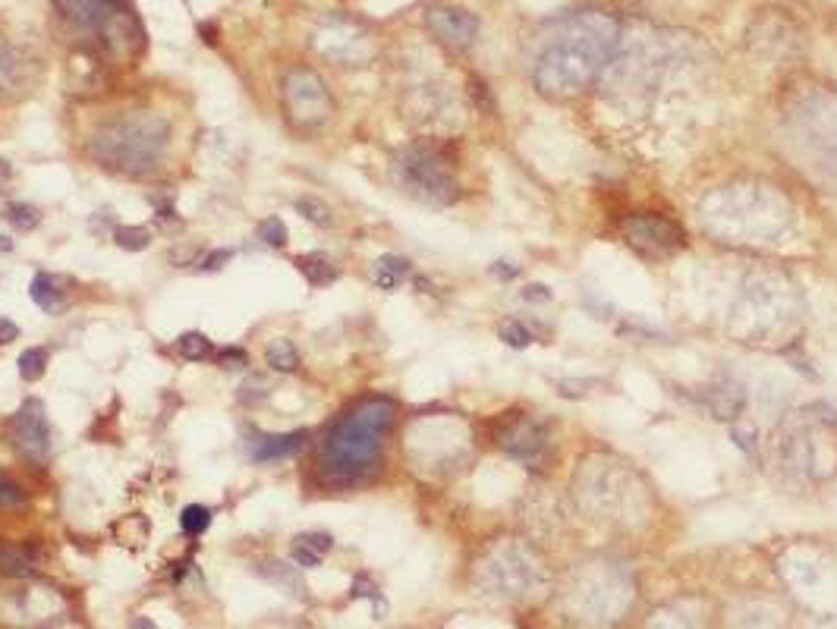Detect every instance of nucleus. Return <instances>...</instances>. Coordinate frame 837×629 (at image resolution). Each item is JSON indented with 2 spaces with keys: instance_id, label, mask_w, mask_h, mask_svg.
Returning <instances> with one entry per match:
<instances>
[{
  "instance_id": "8",
  "label": "nucleus",
  "mask_w": 837,
  "mask_h": 629,
  "mask_svg": "<svg viewBox=\"0 0 837 629\" xmlns=\"http://www.w3.org/2000/svg\"><path fill=\"white\" fill-rule=\"evenodd\" d=\"M7 438L16 453H23L26 460L41 463L51 450V425L45 416L41 400H26L13 412V419L7 422Z\"/></svg>"
},
{
  "instance_id": "11",
  "label": "nucleus",
  "mask_w": 837,
  "mask_h": 629,
  "mask_svg": "<svg viewBox=\"0 0 837 629\" xmlns=\"http://www.w3.org/2000/svg\"><path fill=\"white\" fill-rule=\"evenodd\" d=\"M306 431H287V435H252L249 457L255 463H271V460H287L293 453L306 447Z\"/></svg>"
},
{
  "instance_id": "16",
  "label": "nucleus",
  "mask_w": 837,
  "mask_h": 629,
  "mask_svg": "<svg viewBox=\"0 0 837 629\" xmlns=\"http://www.w3.org/2000/svg\"><path fill=\"white\" fill-rule=\"evenodd\" d=\"M296 271L303 274L312 287H328L337 280V265L331 262V255L325 252H306L296 258Z\"/></svg>"
},
{
  "instance_id": "29",
  "label": "nucleus",
  "mask_w": 837,
  "mask_h": 629,
  "mask_svg": "<svg viewBox=\"0 0 837 629\" xmlns=\"http://www.w3.org/2000/svg\"><path fill=\"white\" fill-rule=\"evenodd\" d=\"M218 362H221V368H243V365H249V356L240 350V346H227V350H221Z\"/></svg>"
},
{
  "instance_id": "25",
  "label": "nucleus",
  "mask_w": 837,
  "mask_h": 629,
  "mask_svg": "<svg viewBox=\"0 0 837 629\" xmlns=\"http://www.w3.org/2000/svg\"><path fill=\"white\" fill-rule=\"evenodd\" d=\"M303 218L312 224V227H331V208L321 202V199H312V195H303V199H296L293 205Z\"/></svg>"
},
{
  "instance_id": "9",
  "label": "nucleus",
  "mask_w": 837,
  "mask_h": 629,
  "mask_svg": "<svg viewBox=\"0 0 837 629\" xmlns=\"http://www.w3.org/2000/svg\"><path fill=\"white\" fill-rule=\"evenodd\" d=\"M428 29L435 32V38L441 41V45L463 51L476 41L479 19L472 13H466V10H457V7H435L432 13H428Z\"/></svg>"
},
{
  "instance_id": "7",
  "label": "nucleus",
  "mask_w": 837,
  "mask_h": 629,
  "mask_svg": "<svg viewBox=\"0 0 837 629\" xmlns=\"http://www.w3.org/2000/svg\"><path fill=\"white\" fill-rule=\"evenodd\" d=\"M495 441L504 447L513 460H523L529 466L542 463L548 457V431L542 422H535L523 412H507L501 425L495 428Z\"/></svg>"
},
{
  "instance_id": "15",
  "label": "nucleus",
  "mask_w": 837,
  "mask_h": 629,
  "mask_svg": "<svg viewBox=\"0 0 837 629\" xmlns=\"http://www.w3.org/2000/svg\"><path fill=\"white\" fill-rule=\"evenodd\" d=\"M259 576L271 585H277L281 592L293 595V598H303L306 595V582L299 576L296 563H284V560H265L259 567Z\"/></svg>"
},
{
  "instance_id": "33",
  "label": "nucleus",
  "mask_w": 837,
  "mask_h": 629,
  "mask_svg": "<svg viewBox=\"0 0 837 629\" xmlns=\"http://www.w3.org/2000/svg\"><path fill=\"white\" fill-rule=\"evenodd\" d=\"M10 177H13V170H10L7 158H0V186H4V183H7Z\"/></svg>"
},
{
  "instance_id": "17",
  "label": "nucleus",
  "mask_w": 837,
  "mask_h": 629,
  "mask_svg": "<svg viewBox=\"0 0 837 629\" xmlns=\"http://www.w3.org/2000/svg\"><path fill=\"white\" fill-rule=\"evenodd\" d=\"M372 277H375V287L378 290L391 293V290H397L403 284L406 277H410V262L400 258V255H381L378 262H375Z\"/></svg>"
},
{
  "instance_id": "24",
  "label": "nucleus",
  "mask_w": 837,
  "mask_h": 629,
  "mask_svg": "<svg viewBox=\"0 0 837 629\" xmlns=\"http://www.w3.org/2000/svg\"><path fill=\"white\" fill-rule=\"evenodd\" d=\"M4 218L10 221V227H16V230H23V233H29V230H35V227L41 224V211H38L35 205H26V202H16V205H7V211H4Z\"/></svg>"
},
{
  "instance_id": "30",
  "label": "nucleus",
  "mask_w": 837,
  "mask_h": 629,
  "mask_svg": "<svg viewBox=\"0 0 837 629\" xmlns=\"http://www.w3.org/2000/svg\"><path fill=\"white\" fill-rule=\"evenodd\" d=\"M23 501V491H19L4 472H0V504H19Z\"/></svg>"
},
{
  "instance_id": "6",
  "label": "nucleus",
  "mask_w": 837,
  "mask_h": 629,
  "mask_svg": "<svg viewBox=\"0 0 837 629\" xmlns=\"http://www.w3.org/2000/svg\"><path fill=\"white\" fill-rule=\"evenodd\" d=\"M624 240L642 258H668L686 243V236L661 214H633L630 221H624Z\"/></svg>"
},
{
  "instance_id": "18",
  "label": "nucleus",
  "mask_w": 837,
  "mask_h": 629,
  "mask_svg": "<svg viewBox=\"0 0 837 629\" xmlns=\"http://www.w3.org/2000/svg\"><path fill=\"white\" fill-rule=\"evenodd\" d=\"M265 362L274 368V372H281V375H290L299 368V353H296V346L293 340L287 337H277L265 346Z\"/></svg>"
},
{
  "instance_id": "21",
  "label": "nucleus",
  "mask_w": 837,
  "mask_h": 629,
  "mask_svg": "<svg viewBox=\"0 0 837 629\" xmlns=\"http://www.w3.org/2000/svg\"><path fill=\"white\" fill-rule=\"evenodd\" d=\"M177 353L183 359H189V362H202V359H208L214 353V346H211V340L202 331H186L177 340Z\"/></svg>"
},
{
  "instance_id": "19",
  "label": "nucleus",
  "mask_w": 837,
  "mask_h": 629,
  "mask_svg": "<svg viewBox=\"0 0 837 629\" xmlns=\"http://www.w3.org/2000/svg\"><path fill=\"white\" fill-rule=\"evenodd\" d=\"M0 570L10 576H29L35 570V557L23 545H0Z\"/></svg>"
},
{
  "instance_id": "28",
  "label": "nucleus",
  "mask_w": 837,
  "mask_h": 629,
  "mask_svg": "<svg viewBox=\"0 0 837 629\" xmlns=\"http://www.w3.org/2000/svg\"><path fill=\"white\" fill-rule=\"evenodd\" d=\"M501 340L507 346H517V350H523L526 343H532V331L526 328L523 321H507L504 328H501Z\"/></svg>"
},
{
  "instance_id": "5",
  "label": "nucleus",
  "mask_w": 837,
  "mask_h": 629,
  "mask_svg": "<svg viewBox=\"0 0 837 629\" xmlns=\"http://www.w3.org/2000/svg\"><path fill=\"white\" fill-rule=\"evenodd\" d=\"M281 89H284V111H287L290 123L299 126V129L321 126L334 111V101H331L325 79H321L318 73H312V70H306V67L290 70L284 76Z\"/></svg>"
},
{
  "instance_id": "2",
  "label": "nucleus",
  "mask_w": 837,
  "mask_h": 629,
  "mask_svg": "<svg viewBox=\"0 0 837 629\" xmlns=\"http://www.w3.org/2000/svg\"><path fill=\"white\" fill-rule=\"evenodd\" d=\"M394 422L397 403L388 397H366L343 412L321 441V469L328 479L353 485L372 475L381 463L384 441Z\"/></svg>"
},
{
  "instance_id": "12",
  "label": "nucleus",
  "mask_w": 837,
  "mask_h": 629,
  "mask_svg": "<svg viewBox=\"0 0 837 629\" xmlns=\"http://www.w3.org/2000/svg\"><path fill=\"white\" fill-rule=\"evenodd\" d=\"M67 287H70V280H63L57 274H38L32 280V302L41 309V312H48V315H57L67 309Z\"/></svg>"
},
{
  "instance_id": "14",
  "label": "nucleus",
  "mask_w": 837,
  "mask_h": 629,
  "mask_svg": "<svg viewBox=\"0 0 837 629\" xmlns=\"http://www.w3.org/2000/svg\"><path fill=\"white\" fill-rule=\"evenodd\" d=\"M334 548V538L328 532H303V535H296L293 538V563L296 567H303V570H312L318 567L321 560H325V554Z\"/></svg>"
},
{
  "instance_id": "26",
  "label": "nucleus",
  "mask_w": 837,
  "mask_h": 629,
  "mask_svg": "<svg viewBox=\"0 0 837 629\" xmlns=\"http://www.w3.org/2000/svg\"><path fill=\"white\" fill-rule=\"evenodd\" d=\"M259 240H262V246H268V249H284L287 240H290L287 224H284L281 218H265V221L259 224Z\"/></svg>"
},
{
  "instance_id": "31",
  "label": "nucleus",
  "mask_w": 837,
  "mask_h": 629,
  "mask_svg": "<svg viewBox=\"0 0 837 629\" xmlns=\"http://www.w3.org/2000/svg\"><path fill=\"white\" fill-rule=\"evenodd\" d=\"M230 258H233V252H230V249L211 252V255L205 258V262H202V271H221V268H224V265L230 262Z\"/></svg>"
},
{
  "instance_id": "22",
  "label": "nucleus",
  "mask_w": 837,
  "mask_h": 629,
  "mask_svg": "<svg viewBox=\"0 0 837 629\" xmlns=\"http://www.w3.org/2000/svg\"><path fill=\"white\" fill-rule=\"evenodd\" d=\"M45 372H48V353L41 350V346H29V350H23V356H19V378L35 384V381H41Z\"/></svg>"
},
{
  "instance_id": "32",
  "label": "nucleus",
  "mask_w": 837,
  "mask_h": 629,
  "mask_svg": "<svg viewBox=\"0 0 837 629\" xmlns=\"http://www.w3.org/2000/svg\"><path fill=\"white\" fill-rule=\"evenodd\" d=\"M16 337H19V328H16V324H13L10 318H4V315H0V346L13 343Z\"/></svg>"
},
{
  "instance_id": "27",
  "label": "nucleus",
  "mask_w": 837,
  "mask_h": 629,
  "mask_svg": "<svg viewBox=\"0 0 837 629\" xmlns=\"http://www.w3.org/2000/svg\"><path fill=\"white\" fill-rule=\"evenodd\" d=\"M350 598H369V601H372V611H375L378 620L384 617V611H388V604H384V598H381V592H378V585L369 582L366 576H356Z\"/></svg>"
},
{
  "instance_id": "13",
  "label": "nucleus",
  "mask_w": 837,
  "mask_h": 629,
  "mask_svg": "<svg viewBox=\"0 0 837 629\" xmlns=\"http://www.w3.org/2000/svg\"><path fill=\"white\" fill-rule=\"evenodd\" d=\"M743 403H746V394L737 381H718L708 387V394H705V406L712 409L715 419H737L743 412Z\"/></svg>"
},
{
  "instance_id": "23",
  "label": "nucleus",
  "mask_w": 837,
  "mask_h": 629,
  "mask_svg": "<svg viewBox=\"0 0 837 629\" xmlns=\"http://www.w3.org/2000/svg\"><path fill=\"white\" fill-rule=\"evenodd\" d=\"M208 526H211V510H208L205 504H189V507L180 513V529H183L189 538H199Z\"/></svg>"
},
{
  "instance_id": "34",
  "label": "nucleus",
  "mask_w": 837,
  "mask_h": 629,
  "mask_svg": "<svg viewBox=\"0 0 837 629\" xmlns=\"http://www.w3.org/2000/svg\"><path fill=\"white\" fill-rule=\"evenodd\" d=\"M526 299H548L545 287H526Z\"/></svg>"
},
{
  "instance_id": "3",
  "label": "nucleus",
  "mask_w": 837,
  "mask_h": 629,
  "mask_svg": "<svg viewBox=\"0 0 837 629\" xmlns=\"http://www.w3.org/2000/svg\"><path fill=\"white\" fill-rule=\"evenodd\" d=\"M170 126L158 114H130L104 123L92 139V155L117 173H145L167 148Z\"/></svg>"
},
{
  "instance_id": "36",
  "label": "nucleus",
  "mask_w": 837,
  "mask_h": 629,
  "mask_svg": "<svg viewBox=\"0 0 837 629\" xmlns=\"http://www.w3.org/2000/svg\"><path fill=\"white\" fill-rule=\"evenodd\" d=\"M13 243H10V236H0V252H10Z\"/></svg>"
},
{
  "instance_id": "35",
  "label": "nucleus",
  "mask_w": 837,
  "mask_h": 629,
  "mask_svg": "<svg viewBox=\"0 0 837 629\" xmlns=\"http://www.w3.org/2000/svg\"><path fill=\"white\" fill-rule=\"evenodd\" d=\"M130 629H158V623L155 620H148V617H139V620H133V626Z\"/></svg>"
},
{
  "instance_id": "20",
  "label": "nucleus",
  "mask_w": 837,
  "mask_h": 629,
  "mask_svg": "<svg viewBox=\"0 0 837 629\" xmlns=\"http://www.w3.org/2000/svg\"><path fill=\"white\" fill-rule=\"evenodd\" d=\"M114 243L117 249L123 252H142L152 246V230L148 227H139V224H123V227H114Z\"/></svg>"
},
{
  "instance_id": "10",
  "label": "nucleus",
  "mask_w": 837,
  "mask_h": 629,
  "mask_svg": "<svg viewBox=\"0 0 837 629\" xmlns=\"http://www.w3.org/2000/svg\"><path fill=\"white\" fill-rule=\"evenodd\" d=\"M54 7L67 19H73V23L92 26L95 32L111 16H117L120 10H130V7H126V0H54Z\"/></svg>"
},
{
  "instance_id": "4",
  "label": "nucleus",
  "mask_w": 837,
  "mask_h": 629,
  "mask_svg": "<svg viewBox=\"0 0 837 629\" xmlns=\"http://www.w3.org/2000/svg\"><path fill=\"white\" fill-rule=\"evenodd\" d=\"M397 183L428 205H450L460 199V180L457 164L441 145H410L394 164Z\"/></svg>"
},
{
  "instance_id": "1",
  "label": "nucleus",
  "mask_w": 837,
  "mask_h": 629,
  "mask_svg": "<svg viewBox=\"0 0 837 629\" xmlns=\"http://www.w3.org/2000/svg\"><path fill=\"white\" fill-rule=\"evenodd\" d=\"M620 38L617 19L602 10L567 16L535 60V85L551 98H573L602 73Z\"/></svg>"
}]
</instances>
